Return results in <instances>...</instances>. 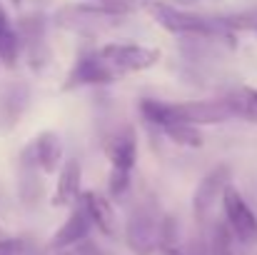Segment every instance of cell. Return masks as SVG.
<instances>
[{"label": "cell", "instance_id": "6da1fadb", "mask_svg": "<svg viewBox=\"0 0 257 255\" xmlns=\"http://www.w3.org/2000/svg\"><path fill=\"white\" fill-rule=\"evenodd\" d=\"M160 60V50L138 43H105L102 48L85 50L70 68L63 90L115 83L125 75L150 70Z\"/></svg>", "mask_w": 257, "mask_h": 255}, {"label": "cell", "instance_id": "7a4b0ae2", "mask_svg": "<svg viewBox=\"0 0 257 255\" xmlns=\"http://www.w3.org/2000/svg\"><path fill=\"white\" fill-rule=\"evenodd\" d=\"M148 13L155 18L160 28H165L172 35L190 38V40H230L235 38V30L222 20V18H210V15H197L185 8H172L165 3H150Z\"/></svg>", "mask_w": 257, "mask_h": 255}, {"label": "cell", "instance_id": "3957f363", "mask_svg": "<svg viewBox=\"0 0 257 255\" xmlns=\"http://www.w3.org/2000/svg\"><path fill=\"white\" fill-rule=\"evenodd\" d=\"M107 193L110 198H122L125 190L130 188V175L138 160V133L133 125H122L117 128L110 138H107Z\"/></svg>", "mask_w": 257, "mask_h": 255}, {"label": "cell", "instance_id": "277c9868", "mask_svg": "<svg viewBox=\"0 0 257 255\" xmlns=\"http://www.w3.org/2000/svg\"><path fill=\"white\" fill-rule=\"evenodd\" d=\"M160 225L163 215L153 203H140L125 225V240L135 255H153L160 248Z\"/></svg>", "mask_w": 257, "mask_h": 255}, {"label": "cell", "instance_id": "5b68a950", "mask_svg": "<svg viewBox=\"0 0 257 255\" xmlns=\"http://www.w3.org/2000/svg\"><path fill=\"white\" fill-rule=\"evenodd\" d=\"M122 20L125 18H115V15H107V13L97 10L90 0L68 5V8L55 13V25L58 28H65V30H73V33H80V35H95V33L110 30V28L120 25Z\"/></svg>", "mask_w": 257, "mask_h": 255}, {"label": "cell", "instance_id": "8992f818", "mask_svg": "<svg viewBox=\"0 0 257 255\" xmlns=\"http://www.w3.org/2000/svg\"><path fill=\"white\" fill-rule=\"evenodd\" d=\"M20 163L33 170H40V173H45V175L60 170L63 163H65V145H63L60 135L53 133V130H45V133L35 135V138L23 148Z\"/></svg>", "mask_w": 257, "mask_h": 255}, {"label": "cell", "instance_id": "52a82bcc", "mask_svg": "<svg viewBox=\"0 0 257 255\" xmlns=\"http://www.w3.org/2000/svg\"><path fill=\"white\" fill-rule=\"evenodd\" d=\"M222 210H225V223L230 228V233L235 235L237 243L242 245H257V215L255 210L247 205V200L240 195V190H235L232 185L225 190L222 195Z\"/></svg>", "mask_w": 257, "mask_h": 255}, {"label": "cell", "instance_id": "ba28073f", "mask_svg": "<svg viewBox=\"0 0 257 255\" xmlns=\"http://www.w3.org/2000/svg\"><path fill=\"white\" fill-rule=\"evenodd\" d=\"M230 178H232L230 165H217L197 183L195 195H192V215L197 223H202L210 215L215 203H222V195L230 188Z\"/></svg>", "mask_w": 257, "mask_h": 255}, {"label": "cell", "instance_id": "9c48e42d", "mask_svg": "<svg viewBox=\"0 0 257 255\" xmlns=\"http://www.w3.org/2000/svg\"><path fill=\"white\" fill-rule=\"evenodd\" d=\"M18 33H20V43H23L25 63L33 70H43L50 63V48L45 43V20L40 15H28V18H23Z\"/></svg>", "mask_w": 257, "mask_h": 255}, {"label": "cell", "instance_id": "30bf717a", "mask_svg": "<svg viewBox=\"0 0 257 255\" xmlns=\"http://www.w3.org/2000/svg\"><path fill=\"white\" fill-rule=\"evenodd\" d=\"M172 110L180 120L192 125H220L232 120V110L225 98L217 100H192V103H172Z\"/></svg>", "mask_w": 257, "mask_h": 255}, {"label": "cell", "instance_id": "8fae6325", "mask_svg": "<svg viewBox=\"0 0 257 255\" xmlns=\"http://www.w3.org/2000/svg\"><path fill=\"white\" fill-rule=\"evenodd\" d=\"M30 105V88L20 80L0 85V133L13 130Z\"/></svg>", "mask_w": 257, "mask_h": 255}, {"label": "cell", "instance_id": "7c38bea8", "mask_svg": "<svg viewBox=\"0 0 257 255\" xmlns=\"http://www.w3.org/2000/svg\"><path fill=\"white\" fill-rule=\"evenodd\" d=\"M92 225H95V223H92V215H90L87 205L80 200V203L73 208L70 218L55 230V235H53V240H50V248L65 250V248H70V245L85 243L90 230H92Z\"/></svg>", "mask_w": 257, "mask_h": 255}, {"label": "cell", "instance_id": "4fadbf2b", "mask_svg": "<svg viewBox=\"0 0 257 255\" xmlns=\"http://www.w3.org/2000/svg\"><path fill=\"white\" fill-rule=\"evenodd\" d=\"M80 180H83V168L75 158L65 160L63 168L58 170V183H55V193H53V205L55 208H65L80 200Z\"/></svg>", "mask_w": 257, "mask_h": 255}, {"label": "cell", "instance_id": "5bb4252c", "mask_svg": "<svg viewBox=\"0 0 257 255\" xmlns=\"http://www.w3.org/2000/svg\"><path fill=\"white\" fill-rule=\"evenodd\" d=\"M80 200L87 205V210H90V215H92V223H95L105 235L115 238V235H117V213H115V208L110 205V200H107L105 195L95 193V190L83 193Z\"/></svg>", "mask_w": 257, "mask_h": 255}, {"label": "cell", "instance_id": "9a60e30c", "mask_svg": "<svg viewBox=\"0 0 257 255\" xmlns=\"http://www.w3.org/2000/svg\"><path fill=\"white\" fill-rule=\"evenodd\" d=\"M23 55V43H20V33L15 28V23L10 20L8 10L0 5V63L13 68Z\"/></svg>", "mask_w": 257, "mask_h": 255}, {"label": "cell", "instance_id": "2e32d148", "mask_svg": "<svg viewBox=\"0 0 257 255\" xmlns=\"http://www.w3.org/2000/svg\"><path fill=\"white\" fill-rule=\"evenodd\" d=\"M225 100H227V105H230L235 118L257 125V88H252V85H237V88H232L225 95Z\"/></svg>", "mask_w": 257, "mask_h": 255}, {"label": "cell", "instance_id": "e0dca14e", "mask_svg": "<svg viewBox=\"0 0 257 255\" xmlns=\"http://www.w3.org/2000/svg\"><path fill=\"white\" fill-rule=\"evenodd\" d=\"M163 135H168L175 145H182V148H202L205 145V135L200 130V125H192V123H185V120H177L168 125L163 130Z\"/></svg>", "mask_w": 257, "mask_h": 255}, {"label": "cell", "instance_id": "ac0fdd59", "mask_svg": "<svg viewBox=\"0 0 257 255\" xmlns=\"http://www.w3.org/2000/svg\"><path fill=\"white\" fill-rule=\"evenodd\" d=\"M97 10L107 13V15H115V18H127L133 15L135 10L140 8H148L153 0H90Z\"/></svg>", "mask_w": 257, "mask_h": 255}, {"label": "cell", "instance_id": "d6986e66", "mask_svg": "<svg viewBox=\"0 0 257 255\" xmlns=\"http://www.w3.org/2000/svg\"><path fill=\"white\" fill-rule=\"evenodd\" d=\"M25 253V245L20 238H5L0 243V255H23Z\"/></svg>", "mask_w": 257, "mask_h": 255}, {"label": "cell", "instance_id": "ffe728a7", "mask_svg": "<svg viewBox=\"0 0 257 255\" xmlns=\"http://www.w3.org/2000/svg\"><path fill=\"white\" fill-rule=\"evenodd\" d=\"M5 238H8V235H5V230H3V225H0V243H3Z\"/></svg>", "mask_w": 257, "mask_h": 255}, {"label": "cell", "instance_id": "44dd1931", "mask_svg": "<svg viewBox=\"0 0 257 255\" xmlns=\"http://www.w3.org/2000/svg\"><path fill=\"white\" fill-rule=\"evenodd\" d=\"M10 3H13V5H20V3H23V0H10Z\"/></svg>", "mask_w": 257, "mask_h": 255}, {"label": "cell", "instance_id": "7402d4cb", "mask_svg": "<svg viewBox=\"0 0 257 255\" xmlns=\"http://www.w3.org/2000/svg\"><path fill=\"white\" fill-rule=\"evenodd\" d=\"M58 255H73V253H68V250H60V253H58Z\"/></svg>", "mask_w": 257, "mask_h": 255}, {"label": "cell", "instance_id": "603a6c76", "mask_svg": "<svg viewBox=\"0 0 257 255\" xmlns=\"http://www.w3.org/2000/svg\"><path fill=\"white\" fill-rule=\"evenodd\" d=\"M252 33H255V35H257V23H255V28H252Z\"/></svg>", "mask_w": 257, "mask_h": 255}]
</instances>
